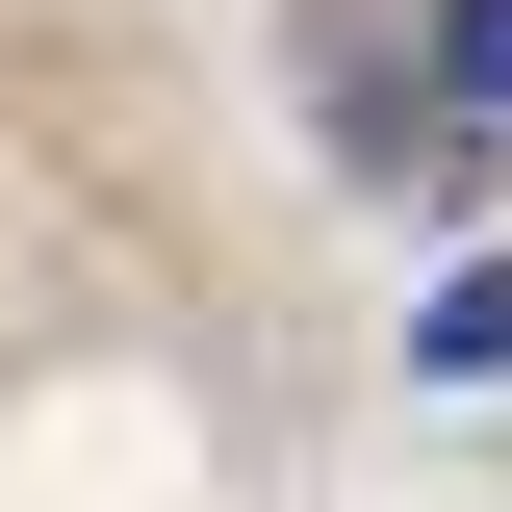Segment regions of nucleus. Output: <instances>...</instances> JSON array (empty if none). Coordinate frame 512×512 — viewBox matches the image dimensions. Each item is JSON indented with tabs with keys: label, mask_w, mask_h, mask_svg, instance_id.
Segmentation results:
<instances>
[{
	"label": "nucleus",
	"mask_w": 512,
	"mask_h": 512,
	"mask_svg": "<svg viewBox=\"0 0 512 512\" xmlns=\"http://www.w3.org/2000/svg\"><path fill=\"white\" fill-rule=\"evenodd\" d=\"M410 359H436V384H512V256H461L436 308H410Z\"/></svg>",
	"instance_id": "obj_1"
},
{
	"label": "nucleus",
	"mask_w": 512,
	"mask_h": 512,
	"mask_svg": "<svg viewBox=\"0 0 512 512\" xmlns=\"http://www.w3.org/2000/svg\"><path fill=\"white\" fill-rule=\"evenodd\" d=\"M436 128H512V0H436Z\"/></svg>",
	"instance_id": "obj_2"
}]
</instances>
